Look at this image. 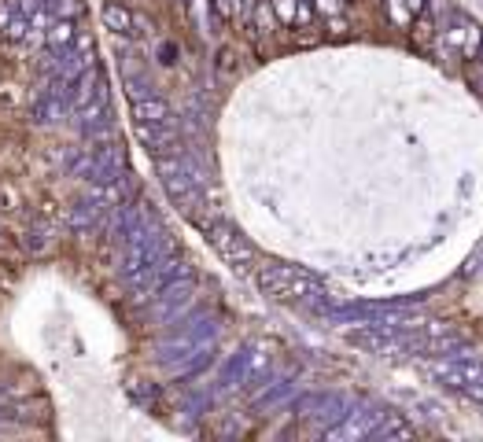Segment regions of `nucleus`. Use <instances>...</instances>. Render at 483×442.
<instances>
[{
	"mask_svg": "<svg viewBox=\"0 0 483 442\" xmlns=\"http://www.w3.org/2000/svg\"><path fill=\"white\" fill-rule=\"evenodd\" d=\"M188 295L85 0H0V439L122 435L188 369Z\"/></svg>",
	"mask_w": 483,
	"mask_h": 442,
	"instance_id": "obj_1",
	"label": "nucleus"
}]
</instances>
